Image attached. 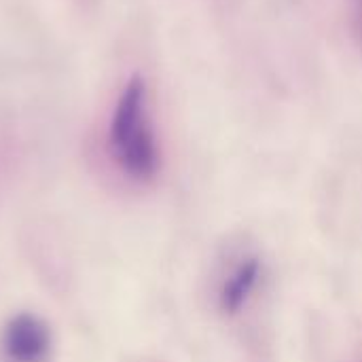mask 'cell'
<instances>
[{"mask_svg": "<svg viewBox=\"0 0 362 362\" xmlns=\"http://www.w3.org/2000/svg\"><path fill=\"white\" fill-rule=\"evenodd\" d=\"M110 151L119 168L138 182H151L161 168V153L148 112V89L134 74L115 104L108 127Z\"/></svg>", "mask_w": 362, "mask_h": 362, "instance_id": "6da1fadb", "label": "cell"}, {"mask_svg": "<svg viewBox=\"0 0 362 362\" xmlns=\"http://www.w3.org/2000/svg\"><path fill=\"white\" fill-rule=\"evenodd\" d=\"M2 350L11 362H45L51 350V333L34 314H17L4 327Z\"/></svg>", "mask_w": 362, "mask_h": 362, "instance_id": "7a4b0ae2", "label": "cell"}, {"mask_svg": "<svg viewBox=\"0 0 362 362\" xmlns=\"http://www.w3.org/2000/svg\"><path fill=\"white\" fill-rule=\"evenodd\" d=\"M358 2H361V13H362V0H358Z\"/></svg>", "mask_w": 362, "mask_h": 362, "instance_id": "277c9868", "label": "cell"}, {"mask_svg": "<svg viewBox=\"0 0 362 362\" xmlns=\"http://www.w3.org/2000/svg\"><path fill=\"white\" fill-rule=\"evenodd\" d=\"M261 276H263V263L259 257H246L238 265H233L231 272L221 282L216 295L221 312L227 316L240 314L250 301L252 293L257 291Z\"/></svg>", "mask_w": 362, "mask_h": 362, "instance_id": "3957f363", "label": "cell"}]
</instances>
